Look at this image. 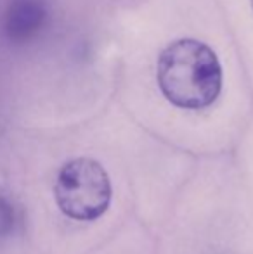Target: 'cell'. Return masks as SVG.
<instances>
[{
  "label": "cell",
  "mask_w": 253,
  "mask_h": 254,
  "mask_svg": "<svg viewBox=\"0 0 253 254\" xmlns=\"http://www.w3.org/2000/svg\"><path fill=\"white\" fill-rule=\"evenodd\" d=\"M14 223H16V213L12 204L0 195V239L12 232Z\"/></svg>",
  "instance_id": "277c9868"
},
{
  "label": "cell",
  "mask_w": 253,
  "mask_h": 254,
  "mask_svg": "<svg viewBox=\"0 0 253 254\" xmlns=\"http://www.w3.org/2000/svg\"><path fill=\"white\" fill-rule=\"evenodd\" d=\"M158 88L170 104L180 109H205L222 90V66L206 44L180 38L169 44L156 61Z\"/></svg>",
  "instance_id": "6da1fadb"
},
{
  "label": "cell",
  "mask_w": 253,
  "mask_h": 254,
  "mask_svg": "<svg viewBox=\"0 0 253 254\" xmlns=\"http://www.w3.org/2000/svg\"><path fill=\"white\" fill-rule=\"evenodd\" d=\"M45 7L40 0H16L5 17V33L12 42H24L38 33L45 21Z\"/></svg>",
  "instance_id": "3957f363"
},
{
  "label": "cell",
  "mask_w": 253,
  "mask_h": 254,
  "mask_svg": "<svg viewBox=\"0 0 253 254\" xmlns=\"http://www.w3.org/2000/svg\"><path fill=\"white\" fill-rule=\"evenodd\" d=\"M250 3H252V9H253V0H250Z\"/></svg>",
  "instance_id": "5b68a950"
},
{
  "label": "cell",
  "mask_w": 253,
  "mask_h": 254,
  "mask_svg": "<svg viewBox=\"0 0 253 254\" xmlns=\"http://www.w3.org/2000/svg\"><path fill=\"white\" fill-rule=\"evenodd\" d=\"M54 197L59 209L71 220H97L111 202V182L95 159L77 157L59 170Z\"/></svg>",
  "instance_id": "7a4b0ae2"
}]
</instances>
